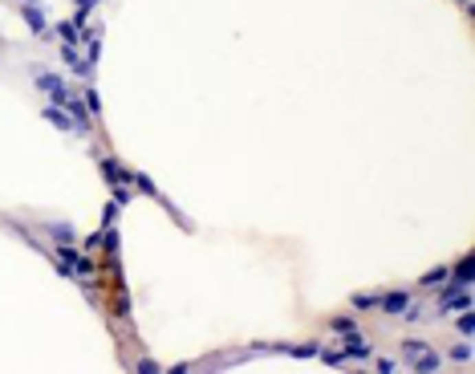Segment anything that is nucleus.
<instances>
[{
  "mask_svg": "<svg viewBox=\"0 0 475 374\" xmlns=\"http://www.w3.org/2000/svg\"><path fill=\"white\" fill-rule=\"evenodd\" d=\"M342 354H346V362L349 358H370V342H362V333H353V342L346 338V350H342Z\"/></svg>",
  "mask_w": 475,
  "mask_h": 374,
  "instance_id": "obj_9",
  "label": "nucleus"
},
{
  "mask_svg": "<svg viewBox=\"0 0 475 374\" xmlns=\"http://www.w3.org/2000/svg\"><path fill=\"white\" fill-rule=\"evenodd\" d=\"M74 4H78V8H86V12H89V8H98L102 0H74Z\"/></svg>",
  "mask_w": 475,
  "mask_h": 374,
  "instance_id": "obj_23",
  "label": "nucleus"
},
{
  "mask_svg": "<svg viewBox=\"0 0 475 374\" xmlns=\"http://www.w3.org/2000/svg\"><path fill=\"white\" fill-rule=\"evenodd\" d=\"M49 236H53L57 244H74V240H78V232H74L69 224H49Z\"/></svg>",
  "mask_w": 475,
  "mask_h": 374,
  "instance_id": "obj_10",
  "label": "nucleus"
},
{
  "mask_svg": "<svg viewBox=\"0 0 475 374\" xmlns=\"http://www.w3.org/2000/svg\"><path fill=\"white\" fill-rule=\"evenodd\" d=\"M455 326H459V333H463V338H472V333H475V318H472V309H459V322H455Z\"/></svg>",
  "mask_w": 475,
  "mask_h": 374,
  "instance_id": "obj_14",
  "label": "nucleus"
},
{
  "mask_svg": "<svg viewBox=\"0 0 475 374\" xmlns=\"http://www.w3.org/2000/svg\"><path fill=\"white\" fill-rule=\"evenodd\" d=\"M317 350L321 346H289V354H297V358H317Z\"/></svg>",
  "mask_w": 475,
  "mask_h": 374,
  "instance_id": "obj_18",
  "label": "nucleus"
},
{
  "mask_svg": "<svg viewBox=\"0 0 475 374\" xmlns=\"http://www.w3.org/2000/svg\"><path fill=\"white\" fill-rule=\"evenodd\" d=\"M472 277H475V261H472V256H463V261H459V265L447 273V280H451V285H472Z\"/></svg>",
  "mask_w": 475,
  "mask_h": 374,
  "instance_id": "obj_7",
  "label": "nucleus"
},
{
  "mask_svg": "<svg viewBox=\"0 0 475 374\" xmlns=\"http://www.w3.org/2000/svg\"><path fill=\"white\" fill-rule=\"evenodd\" d=\"M98 171L106 175V184H110V187H126L130 179H134V171H130V167H122L118 159H102V163H98Z\"/></svg>",
  "mask_w": 475,
  "mask_h": 374,
  "instance_id": "obj_4",
  "label": "nucleus"
},
{
  "mask_svg": "<svg viewBox=\"0 0 475 374\" xmlns=\"http://www.w3.org/2000/svg\"><path fill=\"white\" fill-rule=\"evenodd\" d=\"M329 326H333V333H346V338H353V333H357V322H353L349 314H342V318H333Z\"/></svg>",
  "mask_w": 475,
  "mask_h": 374,
  "instance_id": "obj_11",
  "label": "nucleus"
},
{
  "mask_svg": "<svg viewBox=\"0 0 475 374\" xmlns=\"http://www.w3.org/2000/svg\"><path fill=\"white\" fill-rule=\"evenodd\" d=\"M410 305V293H378V309L382 314H402Z\"/></svg>",
  "mask_w": 475,
  "mask_h": 374,
  "instance_id": "obj_6",
  "label": "nucleus"
},
{
  "mask_svg": "<svg viewBox=\"0 0 475 374\" xmlns=\"http://www.w3.org/2000/svg\"><path fill=\"white\" fill-rule=\"evenodd\" d=\"M130 184L138 187V191H142V195H159V191H155V184H151V179H146V175H138V171H134V179H130Z\"/></svg>",
  "mask_w": 475,
  "mask_h": 374,
  "instance_id": "obj_17",
  "label": "nucleus"
},
{
  "mask_svg": "<svg viewBox=\"0 0 475 374\" xmlns=\"http://www.w3.org/2000/svg\"><path fill=\"white\" fill-rule=\"evenodd\" d=\"M353 309H378V293H357V297H353Z\"/></svg>",
  "mask_w": 475,
  "mask_h": 374,
  "instance_id": "obj_15",
  "label": "nucleus"
},
{
  "mask_svg": "<svg viewBox=\"0 0 475 374\" xmlns=\"http://www.w3.org/2000/svg\"><path fill=\"white\" fill-rule=\"evenodd\" d=\"M459 309H472V285H447L443 297H439V314H459Z\"/></svg>",
  "mask_w": 475,
  "mask_h": 374,
  "instance_id": "obj_1",
  "label": "nucleus"
},
{
  "mask_svg": "<svg viewBox=\"0 0 475 374\" xmlns=\"http://www.w3.org/2000/svg\"><path fill=\"white\" fill-rule=\"evenodd\" d=\"M423 350H431V346H427V342H419V338H406V346H402V354H406V358H419Z\"/></svg>",
  "mask_w": 475,
  "mask_h": 374,
  "instance_id": "obj_16",
  "label": "nucleus"
},
{
  "mask_svg": "<svg viewBox=\"0 0 475 374\" xmlns=\"http://www.w3.org/2000/svg\"><path fill=\"white\" fill-rule=\"evenodd\" d=\"M447 273H451V269H434V273L423 277V285H439V280H447Z\"/></svg>",
  "mask_w": 475,
  "mask_h": 374,
  "instance_id": "obj_20",
  "label": "nucleus"
},
{
  "mask_svg": "<svg viewBox=\"0 0 475 374\" xmlns=\"http://www.w3.org/2000/svg\"><path fill=\"white\" fill-rule=\"evenodd\" d=\"M410 362H415V371H419V374H434L439 366H443V358L431 354V350H423V354H419V358H410Z\"/></svg>",
  "mask_w": 475,
  "mask_h": 374,
  "instance_id": "obj_8",
  "label": "nucleus"
},
{
  "mask_svg": "<svg viewBox=\"0 0 475 374\" xmlns=\"http://www.w3.org/2000/svg\"><path fill=\"white\" fill-rule=\"evenodd\" d=\"M57 33H61V41H65V45H82V33L74 29V21H61V25H57Z\"/></svg>",
  "mask_w": 475,
  "mask_h": 374,
  "instance_id": "obj_12",
  "label": "nucleus"
},
{
  "mask_svg": "<svg viewBox=\"0 0 475 374\" xmlns=\"http://www.w3.org/2000/svg\"><path fill=\"white\" fill-rule=\"evenodd\" d=\"M41 118H45V122H53L57 131H78V126H74V118L65 114V106H53V102H49V106L41 110Z\"/></svg>",
  "mask_w": 475,
  "mask_h": 374,
  "instance_id": "obj_5",
  "label": "nucleus"
},
{
  "mask_svg": "<svg viewBox=\"0 0 475 374\" xmlns=\"http://www.w3.org/2000/svg\"><path fill=\"white\" fill-rule=\"evenodd\" d=\"M102 248V232H89L86 236V252H98Z\"/></svg>",
  "mask_w": 475,
  "mask_h": 374,
  "instance_id": "obj_21",
  "label": "nucleus"
},
{
  "mask_svg": "<svg viewBox=\"0 0 475 374\" xmlns=\"http://www.w3.org/2000/svg\"><path fill=\"white\" fill-rule=\"evenodd\" d=\"M451 358H455V362H472V346H467V342H463V346H455V350H451Z\"/></svg>",
  "mask_w": 475,
  "mask_h": 374,
  "instance_id": "obj_19",
  "label": "nucleus"
},
{
  "mask_svg": "<svg viewBox=\"0 0 475 374\" xmlns=\"http://www.w3.org/2000/svg\"><path fill=\"white\" fill-rule=\"evenodd\" d=\"M86 110H89V118H98V114H102V98H98V90H93L89 82H86Z\"/></svg>",
  "mask_w": 475,
  "mask_h": 374,
  "instance_id": "obj_13",
  "label": "nucleus"
},
{
  "mask_svg": "<svg viewBox=\"0 0 475 374\" xmlns=\"http://www.w3.org/2000/svg\"><path fill=\"white\" fill-rule=\"evenodd\" d=\"M378 371H382V374H394V371H398V362H394V358H378Z\"/></svg>",
  "mask_w": 475,
  "mask_h": 374,
  "instance_id": "obj_22",
  "label": "nucleus"
},
{
  "mask_svg": "<svg viewBox=\"0 0 475 374\" xmlns=\"http://www.w3.org/2000/svg\"><path fill=\"white\" fill-rule=\"evenodd\" d=\"M37 90L49 94L53 106H65V102H69V86H65V78L53 74V69H41V74H37Z\"/></svg>",
  "mask_w": 475,
  "mask_h": 374,
  "instance_id": "obj_2",
  "label": "nucleus"
},
{
  "mask_svg": "<svg viewBox=\"0 0 475 374\" xmlns=\"http://www.w3.org/2000/svg\"><path fill=\"white\" fill-rule=\"evenodd\" d=\"M21 16H25V25H29V33H33V37H41L45 29H49L45 8L37 4V0H21Z\"/></svg>",
  "mask_w": 475,
  "mask_h": 374,
  "instance_id": "obj_3",
  "label": "nucleus"
}]
</instances>
